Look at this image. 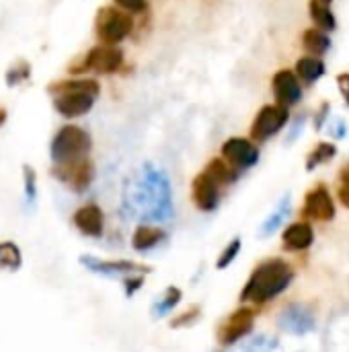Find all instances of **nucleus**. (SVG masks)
<instances>
[{
  "mask_svg": "<svg viewBox=\"0 0 349 352\" xmlns=\"http://www.w3.org/2000/svg\"><path fill=\"white\" fill-rule=\"evenodd\" d=\"M125 208L144 223H167L175 217L169 175L154 163H144L140 177L125 192Z\"/></svg>",
  "mask_w": 349,
  "mask_h": 352,
  "instance_id": "1",
  "label": "nucleus"
},
{
  "mask_svg": "<svg viewBox=\"0 0 349 352\" xmlns=\"http://www.w3.org/2000/svg\"><path fill=\"white\" fill-rule=\"evenodd\" d=\"M47 93L51 95L53 109L62 118L74 120L86 116L95 107V101L101 95V85L95 78H66L51 82Z\"/></svg>",
  "mask_w": 349,
  "mask_h": 352,
  "instance_id": "2",
  "label": "nucleus"
},
{
  "mask_svg": "<svg viewBox=\"0 0 349 352\" xmlns=\"http://www.w3.org/2000/svg\"><path fill=\"white\" fill-rule=\"evenodd\" d=\"M294 280V270L290 268L288 262L282 258L267 260L255 268L251 278L247 280L241 301L243 303H253V305H263L278 295H282Z\"/></svg>",
  "mask_w": 349,
  "mask_h": 352,
  "instance_id": "3",
  "label": "nucleus"
},
{
  "mask_svg": "<svg viewBox=\"0 0 349 352\" xmlns=\"http://www.w3.org/2000/svg\"><path fill=\"white\" fill-rule=\"evenodd\" d=\"M91 151H93L91 134L76 124L62 126L49 142V159L53 165L84 159L91 155Z\"/></svg>",
  "mask_w": 349,
  "mask_h": 352,
  "instance_id": "4",
  "label": "nucleus"
},
{
  "mask_svg": "<svg viewBox=\"0 0 349 352\" xmlns=\"http://www.w3.org/2000/svg\"><path fill=\"white\" fill-rule=\"evenodd\" d=\"M134 31V16L119 6H101L95 16V33L101 43L119 45Z\"/></svg>",
  "mask_w": 349,
  "mask_h": 352,
  "instance_id": "5",
  "label": "nucleus"
},
{
  "mask_svg": "<svg viewBox=\"0 0 349 352\" xmlns=\"http://www.w3.org/2000/svg\"><path fill=\"white\" fill-rule=\"evenodd\" d=\"M123 62H125V56L119 45L99 43L82 56L78 66H70V74H84V72L115 74L121 70Z\"/></svg>",
  "mask_w": 349,
  "mask_h": 352,
  "instance_id": "6",
  "label": "nucleus"
},
{
  "mask_svg": "<svg viewBox=\"0 0 349 352\" xmlns=\"http://www.w3.org/2000/svg\"><path fill=\"white\" fill-rule=\"evenodd\" d=\"M288 124H290V107H284L280 103H267L257 111V116L249 128V138L255 140L257 144L269 142Z\"/></svg>",
  "mask_w": 349,
  "mask_h": 352,
  "instance_id": "7",
  "label": "nucleus"
},
{
  "mask_svg": "<svg viewBox=\"0 0 349 352\" xmlns=\"http://www.w3.org/2000/svg\"><path fill=\"white\" fill-rule=\"evenodd\" d=\"M78 264L84 270H88L91 274L105 276V278H125V276H132V274H148V272H152V268L146 266V264H138V262H132V260H101V258L91 256V254H82L78 258Z\"/></svg>",
  "mask_w": 349,
  "mask_h": 352,
  "instance_id": "8",
  "label": "nucleus"
},
{
  "mask_svg": "<svg viewBox=\"0 0 349 352\" xmlns=\"http://www.w3.org/2000/svg\"><path fill=\"white\" fill-rule=\"evenodd\" d=\"M51 175L62 186H66L70 192L84 194L91 188L93 179H95V165H93L91 157H84V159H78V161L51 165Z\"/></svg>",
  "mask_w": 349,
  "mask_h": 352,
  "instance_id": "9",
  "label": "nucleus"
},
{
  "mask_svg": "<svg viewBox=\"0 0 349 352\" xmlns=\"http://www.w3.org/2000/svg\"><path fill=\"white\" fill-rule=\"evenodd\" d=\"M222 159L228 161L234 169H239L243 173L247 169H253L259 163L261 151L255 140L243 138V136H232L222 144Z\"/></svg>",
  "mask_w": 349,
  "mask_h": 352,
  "instance_id": "10",
  "label": "nucleus"
},
{
  "mask_svg": "<svg viewBox=\"0 0 349 352\" xmlns=\"http://www.w3.org/2000/svg\"><path fill=\"white\" fill-rule=\"evenodd\" d=\"M272 93H274L276 103L284 107H294L302 101V95H304L302 80L298 78L294 70L282 68L272 78Z\"/></svg>",
  "mask_w": 349,
  "mask_h": 352,
  "instance_id": "11",
  "label": "nucleus"
},
{
  "mask_svg": "<svg viewBox=\"0 0 349 352\" xmlns=\"http://www.w3.org/2000/svg\"><path fill=\"white\" fill-rule=\"evenodd\" d=\"M302 212L306 219L317 221V223H329L335 219V202H333V196L327 190V186L319 184L306 194Z\"/></svg>",
  "mask_w": 349,
  "mask_h": 352,
  "instance_id": "12",
  "label": "nucleus"
},
{
  "mask_svg": "<svg viewBox=\"0 0 349 352\" xmlns=\"http://www.w3.org/2000/svg\"><path fill=\"white\" fill-rule=\"evenodd\" d=\"M220 188L222 186L208 171L197 173L191 184V198L195 208L202 212H214L220 206Z\"/></svg>",
  "mask_w": 349,
  "mask_h": 352,
  "instance_id": "13",
  "label": "nucleus"
},
{
  "mask_svg": "<svg viewBox=\"0 0 349 352\" xmlns=\"http://www.w3.org/2000/svg\"><path fill=\"white\" fill-rule=\"evenodd\" d=\"M72 225L76 227L80 235L91 237V239H101L105 233V212L99 204L86 202L74 210Z\"/></svg>",
  "mask_w": 349,
  "mask_h": 352,
  "instance_id": "14",
  "label": "nucleus"
},
{
  "mask_svg": "<svg viewBox=\"0 0 349 352\" xmlns=\"http://www.w3.org/2000/svg\"><path fill=\"white\" fill-rule=\"evenodd\" d=\"M253 320L255 314L249 307H241L237 309L218 330V340L222 346H232L237 344L241 338H245L251 330H253Z\"/></svg>",
  "mask_w": 349,
  "mask_h": 352,
  "instance_id": "15",
  "label": "nucleus"
},
{
  "mask_svg": "<svg viewBox=\"0 0 349 352\" xmlns=\"http://www.w3.org/2000/svg\"><path fill=\"white\" fill-rule=\"evenodd\" d=\"M278 326L282 332L292 334V336H304L309 332H313L317 328V320L313 316V311L309 307L302 305H290L286 307L280 318H278Z\"/></svg>",
  "mask_w": 349,
  "mask_h": 352,
  "instance_id": "16",
  "label": "nucleus"
},
{
  "mask_svg": "<svg viewBox=\"0 0 349 352\" xmlns=\"http://www.w3.org/2000/svg\"><path fill=\"white\" fill-rule=\"evenodd\" d=\"M282 243L288 252H306L315 243V229L306 221H298L286 227Z\"/></svg>",
  "mask_w": 349,
  "mask_h": 352,
  "instance_id": "17",
  "label": "nucleus"
},
{
  "mask_svg": "<svg viewBox=\"0 0 349 352\" xmlns=\"http://www.w3.org/2000/svg\"><path fill=\"white\" fill-rule=\"evenodd\" d=\"M167 239V231L152 223H142L132 235V248L136 252H150Z\"/></svg>",
  "mask_w": 349,
  "mask_h": 352,
  "instance_id": "18",
  "label": "nucleus"
},
{
  "mask_svg": "<svg viewBox=\"0 0 349 352\" xmlns=\"http://www.w3.org/2000/svg\"><path fill=\"white\" fill-rule=\"evenodd\" d=\"M294 72L298 74V78L302 80V85H315L317 80H321L327 72V66L323 62V58L317 56H300L294 64Z\"/></svg>",
  "mask_w": 349,
  "mask_h": 352,
  "instance_id": "19",
  "label": "nucleus"
},
{
  "mask_svg": "<svg viewBox=\"0 0 349 352\" xmlns=\"http://www.w3.org/2000/svg\"><path fill=\"white\" fill-rule=\"evenodd\" d=\"M292 214V196L286 194L274 208V212L263 221L261 229H259V235L261 237H272L276 231H280V227L288 221V217Z\"/></svg>",
  "mask_w": 349,
  "mask_h": 352,
  "instance_id": "20",
  "label": "nucleus"
},
{
  "mask_svg": "<svg viewBox=\"0 0 349 352\" xmlns=\"http://www.w3.org/2000/svg\"><path fill=\"white\" fill-rule=\"evenodd\" d=\"M331 45H333V43H331V37H329L327 31H321V29H317V27H311V29H306V31L302 33V47H304V52L311 54V56L323 58V56L329 54Z\"/></svg>",
  "mask_w": 349,
  "mask_h": 352,
  "instance_id": "21",
  "label": "nucleus"
},
{
  "mask_svg": "<svg viewBox=\"0 0 349 352\" xmlns=\"http://www.w3.org/2000/svg\"><path fill=\"white\" fill-rule=\"evenodd\" d=\"M309 14H311V21L317 29L327 31V33H333L337 29V19L331 10V4H325L321 0H311L309 2Z\"/></svg>",
  "mask_w": 349,
  "mask_h": 352,
  "instance_id": "22",
  "label": "nucleus"
},
{
  "mask_svg": "<svg viewBox=\"0 0 349 352\" xmlns=\"http://www.w3.org/2000/svg\"><path fill=\"white\" fill-rule=\"evenodd\" d=\"M23 268V252L14 241H0V272L14 274Z\"/></svg>",
  "mask_w": 349,
  "mask_h": 352,
  "instance_id": "23",
  "label": "nucleus"
},
{
  "mask_svg": "<svg viewBox=\"0 0 349 352\" xmlns=\"http://www.w3.org/2000/svg\"><path fill=\"white\" fill-rule=\"evenodd\" d=\"M337 157V146L331 140H321L315 144V148L306 155V171H315L317 167L333 161Z\"/></svg>",
  "mask_w": 349,
  "mask_h": 352,
  "instance_id": "24",
  "label": "nucleus"
},
{
  "mask_svg": "<svg viewBox=\"0 0 349 352\" xmlns=\"http://www.w3.org/2000/svg\"><path fill=\"white\" fill-rule=\"evenodd\" d=\"M204 171H208V173H210V175L220 184V186H230V184H234V182L241 177V171H239V169H234V167H232L228 161H224L222 157L212 159Z\"/></svg>",
  "mask_w": 349,
  "mask_h": 352,
  "instance_id": "25",
  "label": "nucleus"
},
{
  "mask_svg": "<svg viewBox=\"0 0 349 352\" xmlns=\"http://www.w3.org/2000/svg\"><path fill=\"white\" fill-rule=\"evenodd\" d=\"M23 194H25V204L27 208H35L37 206V171L33 169V165H23Z\"/></svg>",
  "mask_w": 349,
  "mask_h": 352,
  "instance_id": "26",
  "label": "nucleus"
},
{
  "mask_svg": "<svg viewBox=\"0 0 349 352\" xmlns=\"http://www.w3.org/2000/svg\"><path fill=\"white\" fill-rule=\"evenodd\" d=\"M181 299H183V293H181L177 287H169V289L165 291V295L152 305V316H154L156 320L165 318L169 311H173V309L179 305Z\"/></svg>",
  "mask_w": 349,
  "mask_h": 352,
  "instance_id": "27",
  "label": "nucleus"
},
{
  "mask_svg": "<svg viewBox=\"0 0 349 352\" xmlns=\"http://www.w3.org/2000/svg\"><path fill=\"white\" fill-rule=\"evenodd\" d=\"M29 78H31V64L27 60H19V62L10 64L8 70L4 72L6 87H19L23 82H27Z\"/></svg>",
  "mask_w": 349,
  "mask_h": 352,
  "instance_id": "28",
  "label": "nucleus"
},
{
  "mask_svg": "<svg viewBox=\"0 0 349 352\" xmlns=\"http://www.w3.org/2000/svg\"><path fill=\"white\" fill-rule=\"evenodd\" d=\"M241 248H243L241 237H234V239L224 248V252L218 256V260H216V268H218V270H226V268L237 260V256L241 254Z\"/></svg>",
  "mask_w": 349,
  "mask_h": 352,
  "instance_id": "29",
  "label": "nucleus"
},
{
  "mask_svg": "<svg viewBox=\"0 0 349 352\" xmlns=\"http://www.w3.org/2000/svg\"><path fill=\"white\" fill-rule=\"evenodd\" d=\"M329 120H331V103H329V101H323V103L319 105V109L315 111V120H313L315 130H317V132H323V130L327 128Z\"/></svg>",
  "mask_w": 349,
  "mask_h": 352,
  "instance_id": "30",
  "label": "nucleus"
},
{
  "mask_svg": "<svg viewBox=\"0 0 349 352\" xmlns=\"http://www.w3.org/2000/svg\"><path fill=\"white\" fill-rule=\"evenodd\" d=\"M115 6H119L121 10L130 12V14H142L148 10V0H113Z\"/></svg>",
  "mask_w": 349,
  "mask_h": 352,
  "instance_id": "31",
  "label": "nucleus"
},
{
  "mask_svg": "<svg viewBox=\"0 0 349 352\" xmlns=\"http://www.w3.org/2000/svg\"><path fill=\"white\" fill-rule=\"evenodd\" d=\"M337 196L339 202L349 208V163L339 171V188H337Z\"/></svg>",
  "mask_w": 349,
  "mask_h": 352,
  "instance_id": "32",
  "label": "nucleus"
},
{
  "mask_svg": "<svg viewBox=\"0 0 349 352\" xmlns=\"http://www.w3.org/2000/svg\"><path fill=\"white\" fill-rule=\"evenodd\" d=\"M304 126H306V113H300L298 118H294V120H292L290 130H288V136H286V142H288V144H292L294 140H298V138L302 136Z\"/></svg>",
  "mask_w": 349,
  "mask_h": 352,
  "instance_id": "33",
  "label": "nucleus"
},
{
  "mask_svg": "<svg viewBox=\"0 0 349 352\" xmlns=\"http://www.w3.org/2000/svg\"><path fill=\"white\" fill-rule=\"evenodd\" d=\"M327 130H329V136L333 140H341V138L348 136V124L341 118H331L329 124H327Z\"/></svg>",
  "mask_w": 349,
  "mask_h": 352,
  "instance_id": "34",
  "label": "nucleus"
},
{
  "mask_svg": "<svg viewBox=\"0 0 349 352\" xmlns=\"http://www.w3.org/2000/svg\"><path fill=\"white\" fill-rule=\"evenodd\" d=\"M144 285V274H132V276H125L123 278V287H125V297H134Z\"/></svg>",
  "mask_w": 349,
  "mask_h": 352,
  "instance_id": "35",
  "label": "nucleus"
},
{
  "mask_svg": "<svg viewBox=\"0 0 349 352\" xmlns=\"http://www.w3.org/2000/svg\"><path fill=\"white\" fill-rule=\"evenodd\" d=\"M200 318V309L197 307H193V309H189L187 314H183V316H179L171 326L173 328H181V326H189V324H193L195 320Z\"/></svg>",
  "mask_w": 349,
  "mask_h": 352,
  "instance_id": "36",
  "label": "nucleus"
},
{
  "mask_svg": "<svg viewBox=\"0 0 349 352\" xmlns=\"http://www.w3.org/2000/svg\"><path fill=\"white\" fill-rule=\"evenodd\" d=\"M335 82H337V89H339V93H341L346 105L349 107V72H339V74L335 76Z\"/></svg>",
  "mask_w": 349,
  "mask_h": 352,
  "instance_id": "37",
  "label": "nucleus"
},
{
  "mask_svg": "<svg viewBox=\"0 0 349 352\" xmlns=\"http://www.w3.org/2000/svg\"><path fill=\"white\" fill-rule=\"evenodd\" d=\"M6 118H8V111H6V107H2V105H0V126H4Z\"/></svg>",
  "mask_w": 349,
  "mask_h": 352,
  "instance_id": "38",
  "label": "nucleus"
},
{
  "mask_svg": "<svg viewBox=\"0 0 349 352\" xmlns=\"http://www.w3.org/2000/svg\"><path fill=\"white\" fill-rule=\"evenodd\" d=\"M321 2H325V4H331L333 0H321Z\"/></svg>",
  "mask_w": 349,
  "mask_h": 352,
  "instance_id": "39",
  "label": "nucleus"
}]
</instances>
